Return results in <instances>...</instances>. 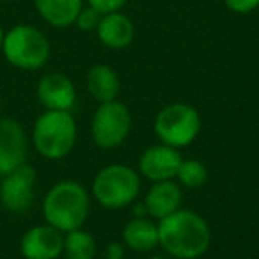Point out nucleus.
<instances>
[{
    "instance_id": "obj_1",
    "label": "nucleus",
    "mask_w": 259,
    "mask_h": 259,
    "mask_svg": "<svg viewBox=\"0 0 259 259\" xmlns=\"http://www.w3.org/2000/svg\"><path fill=\"white\" fill-rule=\"evenodd\" d=\"M211 233L204 219L194 211H174L160 219L158 243L170 255L180 259H195L209 247Z\"/></svg>"
},
{
    "instance_id": "obj_2",
    "label": "nucleus",
    "mask_w": 259,
    "mask_h": 259,
    "mask_svg": "<svg viewBox=\"0 0 259 259\" xmlns=\"http://www.w3.org/2000/svg\"><path fill=\"white\" fill-rule=\"evenodd\" d=\"M89 213V195L82 185L75 181H61L48 190L43 202L47 224L61 233L80 229Z\"/></svg>"
},
{
    "instance_id": "obj_3",
    "label": "nucleus",
    "mask_w": 259,
    "mask_h": 259,
    "mask_svg": "<svg viewBox=\"0 0 259 259\" xmlns=\"http://www.w3.org/2000/svg\"><path fill=\"white\" fill-rule=\"evenodd\" d=\"M34 148L39 155L59 160L73 149L76 141L75 119L66 110H47L37 117L32 132Z\"/></svg>"
},
{
    "instance_id": "obj_4",
    "label": "nucleus",
    "mask_w": 259,
    "mask_h": 259,
    "mask_svg": "<svg viewBox=\"0 0 259 259\" xmlns=\"http://www.w3.org/2000/svg\"><path fill=\"white\" fill-rule=\"evenodd\" d=\"M6 59L20 69H39L50 57V43L41 30L30 25H18L4 36Z\"/></svg>"
},
{
    "instance_id": "obj_5",
    "label": "nucleus",
    "mask_w": 259,
    "mask_h": 259,
    "mask_svg": "<svg viewBox=\"0 0 259 259\" xmlns=\"http://www.w3.org/2000/svg\"><path fill=\"white\" fill-rule=\"evenodd\" d=\"M141 190L139 176L126 165H108L98 172L93 183V194L105 208H124Z\"/></svg>"
},
{
    "instance_id": "obj_6",
    "label": "nucleus",
    "mask_w": 259,
    "mask_h": 259,
    "mask_svg": "<svg viewBox=\"0 0 259 259\" xmlns=\"http://www.w3.org/2000/svg\"><path fill=\"white\" fill-rule=\"evenodd\" d=\"M201 130V117L190 105H167L155 121V132L163 144L170 148H183L197 137Z\"/></svg>"
},
{
    "instance_id": "obj_7",
    "label": "nucleus",
    "mask_w": 259,
    "mask_h": 259,
    "mask_svg": "<svg viewBox=\"0 0 259 259\" xmlns=\"http://www.w3.org/2000/svg\"><path fill=\"white\" fill-rule=\"evenodd\" d=\"M132 126L128 108L119 101L101 103L93 119V139L100 148H117Z\"/></svg>"
},
{
    "instance_id": "obj_8",
    "label": "nucleus",
    "mask_w": 259,
    "mask_h": 259,
    "mask_svg": "<svg viewBox=\"0 0 259 259\" xmlns=\"http://www.w3.org/2000/svg\"><path fill=\"white\" fill-rule=\"evenodd\" d=\"M36 170L22 163L13 172L6 174L0 183V202L11 213H25L34 202Z\"/></svg>"
},
{
    "instance_id": "obj_9",
    "label": "nucleus",
    "mask_w": 259,
    "mask_h": 259,
    "mask_svg": "<svg viewBox=\"0 0 259 259\" xmlns=\"http://www.w3.org/2000/svg\"><path fill=\"white\" fill-rule=\"evenodd\" d=\"M27 135L22 124L11 117L0 119V176L25 163Z\"/></svg>"
},
{
    "instance_id": "obj_10",
    "label": "nucleus",
    "mask_w": 259,
    "mask_h": 259,
    "mask_svg": "<svg viewBox=\"0 0 259 259\" xmlns=\"http://www.w3.org/2000/svg\"><path fill=\"white\" fill-rule=\"evenodd\" d=\"M22 254L25 259H57L64 252V238L54 226H36L22 238Z\"/></svg>"
},
{
    "instance_id": "obj_11",
    "label": "nucleus",
    "mask_w": 259,
    "mask_h": 259,
    "mask_svg": "<svg viewBox=\"0 0 259 259\" xmlns=\"http://www.w3.org/2000/svg\"><path fill=\"white\" fill-rule=\"evenodd\" d=\"M181 155L176 148L170 146H151L146 149L141 158V170L148 180L165 181L178 174L181 165Z\"/></svg>"
},
{
    "instance_id": "obj_12",
    "label": "nucleus",
    "mask_w": 259,
    "mask_h": 259,
    "mask_svg": "<svg viewBox=\"0 0 259 259\" xmlns=\"http://www.w3.org/2000/svg\"><path fill=\"white\" fill-rule=\"evenodd\" d=\"M37 98L48 110H66L75 105L73 82L62 73H48L37 83Z\"/></svg>"
},
{
    "instance_id": "obj_13",
    "label": "nucleus",
    "mask_w": 259,
    "mask_h": 259,
    "mask_svg": "<svg viewBox=\"0 0 259 259\" xmlns=\"http://www.w3.org/2000/svg\"><path fill=\"white\" fill-rule=\"evenodd\" d=\"M98 37L100 41L108 48H126L135 36L134 23L128 16L121 15V13H108V15L101 16V22L98 25Z\"/></svg>"
},
{
    "instance_id": "obj_14",
    "label": "nucleus",
    "mask_w": 259,
    "mask_h": 259,
    "mask_svg": "<svg viewBox=\"0 0 259 259\" xmlns=\"http://www.w3.org/2000/svg\"><path fill=\"white\" fill-rule=\"evenodd\" d=\"M181 204V190L170 180L156 181L146 197V211L155 219H163L170 213L178 211Z\"/></svg>"
},
{
    "instance_id": "obj_15",
    "label": "nucleus",
    "mask_w": 259,
    "mask_h": 259,
    "mask_svg": "<svg viewBox=\"0 0 259 259\" xmlns=\"http://www.w3.org/2000/svg\"><path fill=\"white\" fill-rule=\"evenodd\" d=\"M34 2L43 20L59 29L75 23L82 9V0H34Z\"/></svg>"
},
{
    "instance_id": "obj_16",
    "label": "nucleus",
    "mask_w": 259,
    "mask_h": 259,
    "mask_svg": "<svg viewBox=\"0 0 259 259\" xmlns=\"http://www.w3.org/2000/svg\"><path fill=\"white\" fill-rule=\"evenodd\" d=\"M87 89L91 96L100 103L114 101L119 94V76L112 68L105 64H98L91 68L87 75Z\"/></svg>"
},
{
    "instance_id": "obj_17",
    "label": "nucleus",
    "mask_w": 259,
    "mask_h": 259,
    "mask_svg": "<svg viewBox=\"0 0 259 259\" xmlns=\"http://www.w3.org/2000/svg\"><path fill=\"white\" fill-rule=\"evenodd\" d=\"M122 238H124L126 245L134 250H151L158 245V226H155L151 220L137 217L126 224L124 231H122Z\"/></svg>"
},
{
    "instance_id": "obj_18",
    "label": "nucleus",
    "mask_w": 259,
    "mask_h": 259,
    "mask_svg": "<svg viewBox=\"0 0 259 259\" xmlns=\"http://www.w3.org/2000/svg\"><path fill=\"white\" fill-rule=\"evenodd\" d=\"M64 254L68 259H93L96 255L94 238L82 229L69 231L64 238Z\"/></svg>"
},
{
    "instance_id": "obj_19",
    "label": "nucleus",
    "mask_w": 259,
    "mask_h": 259,
    "mask_svg": "<svg viewBox=\"0 0 259 259\" xmlns=\"http://www.w3.org/2000/svg\"><path fill=\"white\" fill-rule=\"evenodd\" d=\"M176 176L180 178V181L185 187L197 188L201 185H204L208 172H206V167L201 162H197V160H187V162H181Z\"/></svg>"
},
{
    "instance_id": "obj_20",
    "label": "nucleus",
    "mask_w": 259,
    "mask_h": 259,
    "mask_svg": "<svg viewBox=\"0 0 259 259\" xmlns=\"http://www.w3.org/2000/svg\"><path fill=\"white\" fill-rule=\"evenodd\" d=\"M101 16H103V15H101L100 11H96V9L89 6L87 9H80L75 23L82 30H94V29H98V25H100Z\"/></svg>"
},
{
    "instance_id": "obj_21",
    "label": "nucleus",
    "mask_w": 259,
    "mask_h": 259,
    "mask_svg": "<svg viewBox=\"0 0 259 259\" xmlns=\"http://www.w3.org/2000/svg\"><path fill=\"white\" fill-rule=\"evenodd\" d=\"M91 8L100 11L101 15H108V13H117L122 6L126 4V0H87Z\"/></svg>"
},
{
    "instance_id": "obj_22",
    "label": "nucleus",
    "mask_w": 259,
    "mask_h": 259,
    "mask_svg": "<svg viewBox=\"0 0 259 259\" xmlns=\"http://www.w3.org/2000/svg\"><path fill=\"white\" fill-rule=\"evenodd\" d=\"M226 6L231 9L233 13H240V15H245V13L254 11L259 6V0H224Z\"/></svg>"
},
{
    "instance_id": "obj_23",
    "label": "nucleus",
    "mask_w": 259,
    "mask_h": 259,
    "mask_svg": "<svg viewBox=\"0 0 259 259\" xmlns=\"http://www.w3.org/2000/svg\"><path fill=\"white\" fill-rule=\"evenodd\" d=\"M107 254H108V259H121L122 257L121 245H119V243H110V245H108Z\"/></svg>"
},
{
    "instance_id": "obj_24",
    "label": "nucleus",
    "mask_w": 259,
    "mask_h": 259,
    "mask_svg": "<svg viewBox=\"0 0 259 259\" xmlns=\"http://www.w3.org/2000/svg\"><path fill=\"white\" fill-rule=\"evenodd\" d=\"M4 30H2V27H0V50H2V45H4Z\"/></svg>"
},
{
    "instance_id": "obj_25",
    "label": "nucleus",
    "mask_w": 259,
    "mask_h": 259,
    "mask_svg": "<svg viewBox=\"0 0 259 259\" xmlns=\"http://www.w3.org/2000/svg\"><path fill=\"white\" fill-rule=\"evenodd\" d=\"M0 108H2V101H0Z\"/></svg>"
}]
</instances>
